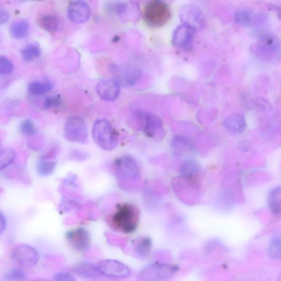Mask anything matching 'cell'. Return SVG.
Masks as SVG:
<instances>
[{"mask_svg":"<svg viewBox=\"0 0 281 281\" xmlns=\"http://www.w3.org/2000/svg\"><path fill=\"white\" fill-rule=\"evenodd\" d=\"M22 58L26 61H31L41 55V50L38 45H28L21 51Z\"/></svg>","mask_w":281,"mask_h":281,"instance_id":"cell-25","label":"cell"},{"mask_svg":"<svg viewBox=\"0 0 281 281\" xmlns=\"http://www.w3.org/2000/svg\"><path fill=\"white\" fill-rule=\"evenodd\" d=\"M93 137L98 146L107 151H111L118 144V136L111 123L106 119L97 120L93 128Z\"/></svg>","mask_w":281,"mask_h":281,"instance_id":"cell-2","label":"cell"},{"mask_svg":"<svg viewBox=\"0 0 281 281\" xmlns=\"http://www.w3.org/2000/svg\"><path fill=\"white\" fill-rule=\"evenodd\" d=\"M96 92L102 100L113 101L119 96L120 87L114 79L102 80L97 84Z\"/></svg>","mask_w":281,"mask_h":281,"instance_id":"cell-12","label":"cell"},{"mask_svg":"<svg viewBox=\"0 0 281 281\" xmlns=\"http://www.w3.org/2000/svg\"><path fill=\"white\" fill-rule=\"evenodd\" d=\"M5 278L10 281H25L27 279V275L21 269L15 268L6 273Z\"/></svg>","mask_w":281,"mask_h":281,"instance_id":"cell-29","label":"cell"},{"mask_svg":"<svg viewBox=\"0 0 281 281\" xmlns=\"http://www.w3.org/2000/svg\"><path fill=\"white\" fill-rule=\"evenodd\" d=\"M114 80L120 87H130L134 85L140 76L138 69L130 66L114 67Z\"/></svg>","mask_w":281,"mask_h":281,"instance_id":"cell-9","label":"cell"},{"mask_svg":"<svg viewBox=\"0 0 281 281\" xmlns=\"http://www.w3.org/2000/svg\"><path fill=\"white\" fill-rule=\"evenodd\" d=\"M100 274L113 278H127L130 276L131 271L128 266L122 262L113 259L101 261L96 266Z\"/></svg>","mask_w":281,"mask_h":281,"instance_id":"cell-6","label":"cell"},{"mask_svg":"<svg viewBox=\"0 0 281 281\" xmlns=\"http://www.w3.org/2000/svg\"><path fill=\"white\" fill-rule=\"evenodd\" d=\"M53 281H77V280L72 273L61 272L55 275Z\"/></svg>","mask_w":281,"mask_h":281,"instance_id":"cell-32","label":"cell"},{"mask_svg":"<svg viewBox=\"0 0 281 281\" xmlns=\"http://www.w3.org/2000/svg\"><path fill=\"white\" fill-rule=\"evenodd\" d=\"M73 271L81 277L90 279L98 276L99 274L97 267L88 262L79 263L74 268Z\"/></svg>","mask_w":281,"mask_h":281,"instance_id":"cell-17","label":"cell"},{"mask_svg":"<svg viewBox=\"0 0 281 281\" xmlns=\"http://www.w3.org/2000/svg\"><path fill=\"white\" fill-rule=\"evenodd\" d=\"M39 24L43 30L50 33H55L60 28V21L56 17L52 15H46L41 17Z\"/></svg>","mask_w":281,"mask_h":281,"instance_id":"cell-20","label":"cell"},{"mask_svg":"<svg viewBox=\"0 0 281 281\" xmlns=\"http://www.w3.org/2000/svg\"><path fill=\"white\" fill-rule=\"evenodd\" d=\"M268 254L273 260H279L280 258V238L279 235H275L271 240L268 248Z\"/></svg>","mask_w":281,"mask_h":281,"instance_id":"cell-26","label":"cell"},{"mask_svg":"<svg viewBox=\"0 0 281 281\" xmlns=\"http://www.w3.org/2000/svg\"><path fill=\"white\" fill-rule=\"evenodd\" d=\"M67 14L69 19L74 24H82L89 20L90 8L85 2H73L69 5Z\"/></svg>","mask_w":281,"mask_h":281,"instance_id":"cell-10","label":"cell"},{"mask_svg":"<svg viewBox=\"0 0 281 281\" xmlns=\"http://www.w3.org/2000/svg\"><path fill=\"white\" fill-rule=\"evenodd\" d=\"M65 135L66 139L71 142H85L88 137L87 124L79 117L68 118L65 124Z\"/></svg>","mask_w":281,"mask_h":281,"instance_id":"cell-5","label":"cell"},{"mask_svg":"<svg viewBox=\"0 0 281 281\" xmlns=\"http://www.w3.org/2000/svg\"><path fill=\"white\" fill-rule=\"evenodd\" d=\"M17 152L13 148H5L0 150V171L12 164L16 157Z\"/></svg>","mask_w":281,"mask_h":281,"instance_id":"cell-21","label":"cell"},{"mask_svg":"<svg viewBox=\"0 0 281 281\" xmlns=\"http://www.w3.org/2000/svg\"><path fill=\"white\" fill-rule=\"evenodd\" d=\"M13 259L23 266L32 267L39 261L37 250L32 246L22 244L17 246L13 252Z\"/></svg>","mask_w":281,"mask_h":281,"instance_id":"cell-8","label":"cell"},{"mask_svg":"<svg viewBox=\"0 0 281 281\" xmlns=\"http://www.w3.org/2000/svg\"><path fill=\"white\" fill-rule=\"evenodd\" d=\"M227 130L232 134H238L242 133L244 130L245 125L244 120L241 117L229 119L225 123Z\"/></svg>","mask_w":281,"mask_h":281,"instance_id":"cell-24","label":"cell"},{"mask_svg":"<svg viewBox=\"0 0 281 281\" xmlns=\"http://www.w3.org/2000/svg\"><path fill=\"white\" fill-rule=\"evenodd\" d=\"M112 226L125 233L134 232L139 222V211L133 204L122 203L117 205L111 217Z\"/></svg>","mask_w":281,"mask_h":281,"instance_id":"cell-1","label":"cell"},{"mask_svg":"<svg viewBox=\"0 0 281 281\" xmlns=\"http://www.w3.org/2000/svg\"><path fill=\"white\" fill-rule=\"evenodd\" d=\"M34 281H49L48 280H34Z\"/></svg>","mask_w":281,"mask_h":281,"instance_id":"cell-35","label":"cell"},{"mask_svg":"<svg viewBox=\"0 0 281 281\" xmlns=\"http://www.w3.org/2000/svg\"><path fill=\"white\" fill-rule=\"evenodd\" d=\"M146 121L145 132L150 138L159 140L164 138L165 131L161 119L152 114H143Z\"/></svg>","mask_w":281,"mask_h":281,"instance_id":"cell-13","label":"cell"},{"mask_svg":"<svg viewBox=\"0 0 281 281\" xmlns=\"http://www.w3.org/2000/svg\"><path fill=\"white\" fill-rule=\"evenodd\" d=\"M7 226V221L4 214L0 210V234L4 232Z\"/></svg>","mask_w":281,"mask_h":281,"instance_id":"cell-34","label":"cell"},{"mask_svg":"<svg viewBox=\"0 0 281 281\" xmlns=\"http://www.w3.org/2000/svg\"><path fill=\"white\" fill-rule=\"evenodd\" d=\"M106 10L109 13L122 17L128 13L129 8L127 3L111 2L106 5Z\"/></svg>","mask_w":281,"mask_h":281,"instance_id":"cell-22","label":"cell"},{"mask_svg":"<svg viewBox=\"0 0 281 281\" xmlns=\"http://www.w3.org/2000/svg\"><path fill=\"white\" fill-rule=\"evenodd\" d=\"M171 10L167 4L160 0L148 3L143 9V17L147 24L152 27L164 26L171 19Z\"/></svg>","mask_w":281,"mask_h":281,"instance_id":"cell-3","label":"cell"},{"mask_svg":"<svg viewBox=\"0 0 281 281\" xmlns=\"http://www.w3.org/2000/svg\"><path fill=\"white\" fill-rule=\"evenodd\" d=\"M20 130L22 134L27 136L35 135L37 133V129L35 124L30 119H25L20 125Z\"/></svg>","mask_w":281,"mask_h":281,"instance_id":"cell-28","label":"cell"},{"mask_svg":"<svg viewBox=\"0 0 281 281\" xmlns=\"http://www.w3.org/2000/svg\"><path fill=\"white\" fill-rule=\"evenodd\" d=\"M56 163L51 160L42 159L37 165L38 173L42 176H48L53 173Z\"/></svg>","mask_w":281,"mask_h":281,"instance_id":"cell-27","label":"cell"},{"mask_svg":"<svg viewBox=\"0 0 281 281\" xmlns=\"http://www.w3.org/2000/svg\"><path fill=\"white\" fill-rule=\"evenodd\" d=\"M133 246L137 255L142 258H145L151 254L152 240L149 237L137 238L133 242Z\"/></svg>","mask_w":281,"mask_h":281,"instance_id":"cell-16","label":"cell"},{"mask_svg":"<svg viewBox=\"0 0 281 281\" xmlns=\"http://www.w3.org/2000/svg\"><path fill=\"white\" fill-rule=\"evenodd\" d=\"M200 166L193 159H187L182 163L180 173L183 178L188 180H194L200 172Z\"/></svg>","mask_w":281,"mask_h":281,"instance_id":"cell-15","label":"cell"},{"mask_svg":"<svg viewBox=\"0 0 281 281\" xmlns=\"http://www.w3.org/2000/svg\"><path fill=\"white\" fill-rule=\"evenodd\" d=\"M54 88V85L50 81L45 83L39 82H33L29 87V91L34 95H42L51 91Z\"/></svg>","mask_w":281,"mask_h":281,"instance_id":"cell-23","label":"cell"},{"mask_svg":"<svg viewBox=\"0 0 281 281\" xmlns=\"http://www.w3.org/2000/svg\"><path fill=\"white\" fill-rule=\"evenodd\" d=\"M117 173L123 178L137 179L140 175L139 166L134 158L125 156L118 158L114 163Z\"/></svg>","mask_w":281,"mask_h":281,"instance_id":"cell-7","label":"cell"},{"mask_svg":"<svg viewBox=\"0 0 281 281\" xmlns=\"http://www.w3.org/2000/svg\"><path fill=\"white\" fill-rule=\"evenodd\" d=\"M66 237L69 243L74 249L84 251L90 248L91 244L90 234L84 228H78L68 231Z\"/></svg>","mask_w":281,"mask_h":281,"instance_id":"cell-11","label":"cell"},{"mask_svg":"<svg viewBox=\"0 0 281 281\" xmlns=\"http://www.w3.org/2000/svg\"><path fill=\"white\" fill-rule=\"evenodd\" d=\"M177 267L170 263L156 262L143 268L137 281H165L173 277Z\"/></svg>","mask_w":281,"mask_h":281,"instance_id":"cell-4","label":"cell"},{"mask_svg":"<svg viewBox=\"0 0 281 281\" xmlns=\"http://www.w3.org/2000/svg\"><path fill=\"white\" fill-rule=\"evenodd\" d=\"M194 36L193 29L187 25H182L176 29L173 39L176 48L188 50L191 48Z\"/></svg>","mask_w":281,"mask_h":281,"instance_id":"cell-14","label":"cell"},{"mask_svg":"<svg viewBox=\"0 0 281 281\" xmlns=\"http://www.w3.org/2000/svg\"><path fill=\"white\" fill-rule=\"evenodd\" d=\"M30 30V25L26 20L16 21L11 25L10 31L14 38L16 39H23L27 36Z\"/></svg>","mask_w":281,"mask_h":281,"instance_id":"cell-18","label":"cell"},{"mask_svg":"<svg viewBox=\"0 0 281 281\" xmlns=\"http://www.w3.org/2000/svg\"><path fill=\"white\" fill-rule=\"evenodd\" d=\"M280 187H277L269 192L268 203L272 213L279 215L280 213Z\"/></svg>","mask_w":281,"mask_h":281,"instance_id":"cell-19","label":"cell"},{"mask_svg":"<svg viewBox=\"0 0 281 281\" xmlns=\"http://www.w3.org/2000/svg\"><path fill=\"white\" fill-rule=\"evenodd\" d=\"M14 66L10 60L4 56H0V74L8 75L14 71Z\"/></svg>","mask_w":281,"mask_h":281,"instance_id":"cell-30","label":"cell"},{"mask_svg":"<svg viewBox=\"0 0 281 281\" xmlns=\"http://www.w3.org/2000/svg\"><path fill=\"white\" fill-rule=\"evenodd\" d=\"M10 19V15L7 11L0 9V25H4Z\"/></svg>","mask_w":281,"mask_h":281,"instance_id":"cell-33","label":"cell"},{"mask_svg":"<svg viewBox=\"0 0 281 281\" xmlns=\"http://www.w3.org/2000/svg\"><path fill=\"white\" fill-rule=\"evenodd\" d=\"M61 103V99L60 96H50L45 99L43 106L46 110H48V109L59 106Z\"/></svg>","mask_w":281,"mask_h":281,"instance_id":"cell-31","label":"cell"}]
</instances>
